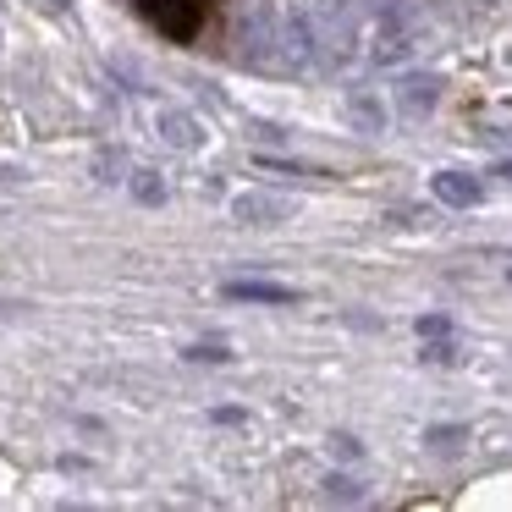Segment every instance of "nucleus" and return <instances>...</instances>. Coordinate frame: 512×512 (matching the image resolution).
I'll use <instances>...</instances> for the list:
<instances>
[{
    "instance_id": "nucleus-1",
    "label": "nucleus",
    "mask_w": 512,
    "mask_h": 512,
    "mask_svg": "<svg viewBox=\"0 0 512 512\" xmlns=\"http://www.w3.org/2000/svg\"><path fill=\"white\" fill-rule=\"evenodd\" d=\"M138 6L166 39H193L204 23V0H138Z\"/></svg>"
},
{
    "instance_id": "nucleus-2",
    "label": "nucleus",
    "mask_w": 512,
    "mask_h": 512,
    "mask_svg": "<svg viewBox=\"0 0 512 512\" xmlns=\"http://www.w3.org/2000/svg\"><path fill=\"white\" fill-rule=\"evenodd\" d=\"M232 215H237V221H248V226H276V221H287V215H292V204L287 199H270V193H237Z\"/></svg>"
},
{
    "instance_id": "nucleus-3",
    "label": "nucleus",
    "mask_w": 512,
    "mask_h": 512,
    "mask_svg": "<svg viewBox=\"0 0 512 512\" xmlns=\"http://www.w3.org/2000/svg\"><path fill=\"white\" fill-rule=\"evenodd\" d=\"M435 199L452 204V210H474V204L485 199V188H479V177H468V171H441V177H435Z\"/></svg>"
},
{
    "instance_id": "nucleus-4",
    "label": "nucleus",
    "mask_w": 512,
    "mask_h": 512,
    "mask_svg": "<svg viewBox=\"0 0 512 512\" xmlns=\"http://www.w3.org/2000/svg\"><path fill=\"white\" fill-rule=\"evenodd\" d=\"M155 127H160V138H166L171 149H199V144H204V127L193 122L188 111H160Z\"/></svg>"
},
{
    "instance_id": "nucleus-5",
    "label": "nucleus",
    "mask_w": 512,
    "mask_h": 512,
    "mask_svg": "<svg viewBox=\"0 0 512 512\" xmlns=\"http://www.w3.org/2000/svg\"><path fill=\"white\" fill-rule=\"evenodd\" d=\"M226 298H237V303H292L298 292L276 287V281H226Z\"/></svg>"
},
{
    "instance_id": "nucleus-6",
    "label": "nucleus",
    "mask_w": 512,
    "mask_h": 512,
    "mask_svg": "<svg viewBox=\"0 0 512 512\" xmlns=\"http://www.w3.org/2000/svg\"><path fill=\"white\" fill-rule=\"evenodd\" d=\"M133 193L144 204H160V199H166V182H160L155 171H133Z\"/></svg>"
},
{
    "instance_id": "nucleus-7",
    "label": "nucleus",
    "mask_w": 512,
    "mask_h": 512,
    "mask_svg": "<svg viewBox=\"0 0 512 512\" xmlns=\"http://www.w3.org/2000/svg\"><path fill=\"white\" fill-rule=\"evenodd\" d=\"M435 89H441V83H435V78H413L408 83V105H413V111H430V105H435Z\"/></svg>"
},
{
    "instance_id": "nucleus-8",
    "label": "nucleus",
    "mask_w": 512,
    "mask_h": 512,
    "mask_svg": "<svg viewBox=\"0 0 512 512\" xmlns=\"http://www.w3.org/2000/svg\"><path fill=\"white\" fill-rule=\"evenodd\" d=\"M424 441H430L435 452H452L457 441H468V430H463V424H446V430H430V435H424Z\"/></svg>"
},
{
    "instance_id": "nucleus-9",
    "label": "nucleus",
    "mask_w": 512,
    "mask_h": 512,
    "mask_svg": "<svg viewBox=\"0 0 512 512\" xmlns=\"http://www.w3.org/2000/svg\"><path fill=\"white\" fill-rule=\"evenodd\" d=\"M325 496H342V501H358V485H353V479H342V474H331V479H325Z\"/></svg>"
},
{
    "instance_id": "nucleus-10",
    "label": "nucleus",
    "mask_w": 512,
    "mask_h": 512,
    "mask_svg": "<svg viewBox=\"0 0 512 512\" xmlns=\"http://www.w3.org/2000/svg\"><path fill=\"white\" fill-rule=\"evenodd\" d=\"M424 358H430V364H452L457 347H452V342H435V347H424Z\"/></svg>"
},
{
    "instance_id": "nucleus-11",
    "label": "nucleus",
    "mask_w": 512,
    "mask_h": 512,
    "mask_svg": "<svg viewBox=\"0 0 512 512\" xmlns=\"http://www.w3.org/2000/svg\"><path fill=\"white\" fill-rule=\"evenodd\" d=\"M188 358H210V364H221L226 347H188Z\"/></svg>"
},
{
    "instance_id": "nucleus-12",
    "label": "nucleus",
    "mask_w": 512,
    "mask_h": 512,
    "mask_svg": "<svg viewBox=\"0 0 512 512\" xmlns=\"http://www.w3.org/2000/svg\"><path fill=\"white\" fill-rule=\"evenodd\" d=\"M45 6H50V12H67V6H72V0H45Z\"/></svg>"
},
{
    "instance_id": "nucleus-13",
    "label": "nucleus",
    "mask_w": 512,
    "mask_h": 512,
    "mask_svg": "<svg viewBox=\"0 0 512 512\" xmlns=\"http://www.w3.org/2000/svg\"><path fill=\"white\" fill-rule=\"evenodd\" d=\"M496 122H512V105H501V111H496Z\"/></svg>"
},
{
    "instance_id": "nucleus-14",
    "label": "nucleus",
    "mask_w": 512,
    "mask_h": 512,
    "mask_svg": "<svg viewBox=\"0 0 512 512\" xmlns=\"http://www.w3.org/2000/svg\"><path fill=\"white\" fill-rule=\"evenodd\" d=\"M501 177H512V166H507V171H501Z\"/></svg>"
}]
</instances>
